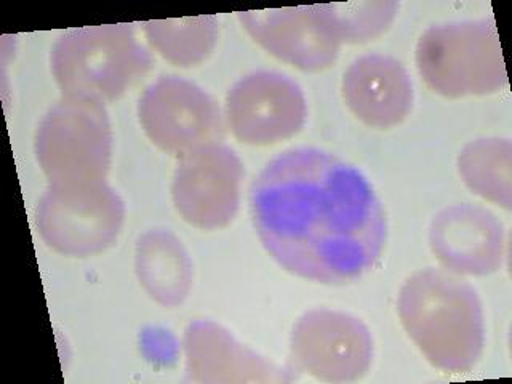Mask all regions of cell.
Masks as SVG:
<instances>
[{
  "instance_id": "cell-16",
  "label": "cell",
  "mask_w": 512,
  "mask_h": 384,
  "mask_svg": "<svg viewBox=\"0 0 512 384\" xmlns=\"http://www.w3.org/2000/svg\"><path fill=\"white\" fill-rule=\"evenodd\" d=\"M144 36L164 60L178 68H194L212 55L220 36L216 15L151 20L143 24Z\"/></svg>"
},
{
  "instance_id": "cell-15",
  "label": "cell",
  "mask_w": 512,
  "mask_h": 384,
  "mask_svg": "<svg viewBox=\"0 0 512 384\" xmlns=\"http://www.w3.org/2000/svg\"><path fill=\"white\" fill-rule=\"evenodd\" d=\"M135 268L141 287L164 308L181 306L191 293V258L173 232H144L136 242Z\"/></svg>"
},
{
  "instance_id": "cell-8",
  "label": "cell",
  "mask_w": 512,
  "mask_h": 384,
  "mask_svg": "<svg viewBox=\"0 0 512 384\" xmlns=\"http://www.w3.org/2000/svg\"><path fill=\"white\" fill-rule=\"evenodd\" d=\"M373 340L357 317L332 309H312L296 320L290 362L296 372L325 383H351L367 375Z\"/></svg>"
},
{
  "instance_id": "cell-7",
  "label": "cell",
  "mask_w": 512,
  "mask_h": 384,
  "mask_svg": "<svg viewBox=\"0 0 512 384\" xmlns=\"http://www.w3.org/2000/svg\"><path fill=\"white\" fill-rule=\"evenodd\" d=\"M144 135L170 156L181 157L224 138L223 112L213 96L191 80L162 76L138 101Z\"/></svg>"
},
{
  "instance_id": "cell-6",
  "label": "cell",
  "mask_w": 512,
  "mask_h": 384,
  "mask_svg": "<svg viewBox=\"0 0 512 384\" xmlns=\"http://www.w3.org/2000/svg\"><path fill=\"white\" fill-rule=\"evenodd\" d=\"M125 221L124 200L106 181L48 186L36 223L48 247L64 256L87 258L116 244Z\"/></svg>"
},
{
  "instance_id": "cell-17",
  "label": "cell",
  "mask_w": 512,
  "mask_h": 384,
  "mask_svg": "<svg viewBox=\"0 0 512 384\" xmlns=\"http://www.w3.org/2000/svg\"><path fill=\"white\" fill-rule=\"evenodd\" d=\"M461 180L476 196L511 210L512 144L504 138H480L461 149Z\"/></svg>"
},
{
  "instance_id": "cell-1",
  "label": "cell",
  "mask_w": 512,
  "mask_h": 384,
  "mask_svg": "<svg viewBox=\"0 0 512 384\" xmlns=\"http://www.w3.org/2000/svg\"><path fill=\"white\" fill-rule=\"evenodd\" d=\"M256 236L280 268L340 285L375 268L386 218L372 184L332 152L295 148L264 165L250 189Z\"/></svg>"
},
{
  "instance_id": "cell-13",
  "label": "cell",
  "mask_w": 512,
  "mask_h": 384,
  "mask_svg": "<svg viewBox=\"0 0 512 384\" xmlns=\"http://www.w3.org/2000/svg\"><path fill=\"white\" fill-rule=\"evenodd\" d=\"M349 111L370 128L389 130L402 124L413 108V84L404 64L380 53L352 61L341 80Z\"/></svg>"
},
{
  "instance_id": "cell-4",
  "label": "cell",
  "mask_w": 512,
  "mask_h": 384,
  "mask_svg": "<svg viewBox=\"0 0 512 384\" xmlns=\"http://www.w3.org/2000/svg\"><path fill=\"white\" fill-rule=\"evenodd\" d=\"M415 61L429 90L448 100L492 95L508 85L493 20L434 24L421 34Z\"/></svg>"
},
{
  "instance_id": "cell-11",
  "label": "cell",
  "mask_w": 512,
  "mask_h": 384,
  "mask_svg": "<svg viewBox=\"0 0 512 384\" xmlns=\"http://www.w3.org/2000/svg\"><path fill=\"white\" fill-rule=\"evenodd\" d=\"M429 247L442 268L453 274L490 276L503 264V224L479 205H452L434 216Z\"/></svg>"
},
{
  "instance_id": "cell-10",
  "label": "cell",
  "mask_w": 512,
  "mask_h": 384,
  "mask_svg": "<svg viewBox=\"0 0 512 384\" xmlns=\"http://www.w3.org/2000/svg\"><path fill=\"white\" fill-rule=\"evenodd\" d=\"M308 103L300 85L277 71H255L226 95V124L247 146H272L303 130Z\"/></svg>"
},
{
  "instance_id": "cell-14",
  "label": "cell",
  "mask_w": 512,
  "mask_h": 384,
  "mask_svg": "<svg viewBox=\"0 0 512 384\" xmlns=\"http://www.w3.org/2000/svg\"><path fill=\"white\" fill-rule=\"evenodd\" d=\"M186 373L194 383H279L290 378L212 320H196L184 330Z\"/></svg>"
},
{
  "instance_id": "cell-18",
  "label": "cell",
  "mask_w": 512,
  "mask_h": 384,
  "mask_svg": "<svg viewBox=\"0 0 512 384\" xmlns=\"http://www.w3.org/2000/svg\"><path fill=\"white\" fill-rule=\"evenodd\" d=\"M317 20L340 44H365L391 28L399 10L394 0L312 5Z\"/></svg>"
},
{
  "instance_id": "cell-12",
  "label": "cell",
  "mask_w": 512,
  "mask_h": 384,
  "mask_svg": "<svg viewBox=\"0 0 512 384\" xmlns=\"http://www.w3.org/2000/svg\"><path fill=\"white\" fill-rule=\"evenodd\" d=\"M237 18L256 44L300 71H325L340 55V42L325 31L312 5L250 10Z\"/></svg>"
},
{
  "instance_id": "cell-9",
  "label": "cell",
  "mask_w": 512,
  "mask_h": 384,
  "mask_svg": "<svg viewBox=\"0 0 512 384\" xmlns=\"http://www.w3.org/2000/svg\"><path fill=\"white\" fill-rule=\"evenodd\" d=\"M244 165L234 149L210 143L184 154L172 180V200L186 223L202 231L223 229L240 205Z\"/></svg>"
},
{
  "instance_id": "cell-3",
  "label": "cell",
  "mask_w": 512,
  "mask_h": 384,
  "mask_svg": "<svg viewBox=\"0 0 512 384\" xmlns=\"http://www.w3.org/2000/svg\"><path fill=\"white\" fill-rule=\"evenodd\" d=\"M50 61L63 98L100 104L119 100L152 68L132 24L69 29L56 39Z\"/></svg>"
},
{
  "instance_id": "cell-2",
  "label": "cell",
  "mask_w": 512,
  "mask_h": 384,
  "mask_svg": "<svg viewBox=\"0 0 512 384\" xmlns=\"http://www.w3.org/2000/svg\"><path fill=\"white\" fill-rule=\"evenodd\" d=\"M397 314L432 367L468 373L485 344L484 311L476 288L447 269L416 271L400 287Z\"/></svg>"
},
{
  "instance_id": "cell-5",
  "label": "cell",
  "mask_w": 512,
  "mask_h": 384,
  "mask_svg": "<svg viewBox=\"0 0 512 384\" xmlns=\"http://www.w3.org/2000/svg\"><path fill=\"white\" fill-rule=\"evenodd\" d=\"M37 162L50 186L106 181L112 128L104 104L63 98L37 127Z\"/></svg>"
}]
</instances>
